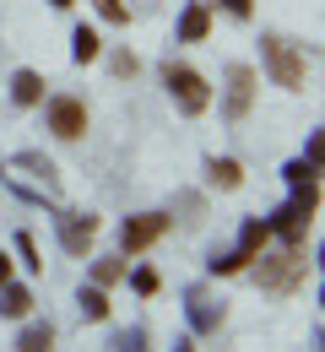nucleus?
<instances>
[{
	"instance_id": "17",
	"label": "nucleus",
	"mask_w": 325,
	"mask_h": 352,
	"mask_svg": "<svg viewBox=\"0 0 325 352\" xmlns=\"http://www.w3.org/2000/svg\"><path fill=\"white\" fill-rule=\"evenodd\" d=\"M82 314H87V320H109V298H103V287H82Z\"/></svg>"
},
{
	"instance_id": "16",
	"label": "nucleus",
	"mask_w": 325,
	"mask_h": 352,
	"mask_svg": "<svg viewBox=\"0 0 325 352\" xmlns=\"http://www.w3.org/2000/svg\"><path fill=\"white\" fill-rule=\"evenodd\" d=\"M49 347H54V331H49V325L22 331V342H16V352H49Z\"/></svg>"
},
{
	"instance_id": "14",
	"label": "nucleus",
	"mask_w": 325,
	"mask_h": 352,
	"mask_svg": "<svg viewBox=\"0 0 325 352\" xmlns=\"http://www.w3.org/2000/svg\"><path fill=\"white\" fill-rule=\"evenodd\" d=\"M71 54H76V65H87V60H98V54H103V38H98L93 28H76V38H71Z\"/></svg>"
},
{
	"instance_id": "2",
	"label": "nucleus",
	"mask_w": 325,
	"mask_h": 352,
	"mask_svg": "<svg viewBox=\"0 0 325 352\" xmlns=\"http://www.w3.org/2000/svg\"><path fill=\"white\" fill-rule=\"evenodd\" d=\"M255 261H260V265H255V282H260L266 293H277V298L298 293V287H304V276H309V261H304V250H298V244H287L282 255H266V250H260Z\"/></svg>"
},
{
	"instance_id": "24",
	"label": "nucleus",
	"mask_w": 325,
	"mask_h": 352,
	"mask_svg": "<svg viewBox=\"0 0 325 352\" xmlns=\"http://www.w3.org/2000/svg\"><path fill=\"white\" fill-rule=\"evenodd\" d=\"M223 6H228L233 16H249V11H255V0H223Z\"/></svg>"
},
{
	"instance_id": "18",
	"label": "nucleus",
	"mask_w": 325,
	"mask_h": 352,
	"mask_svg": "<svg viewBox=\"0 0 325 352\" xmlns=\"http://www.w3.org/2000/svg\"><path fill=\"white\" fill-rule=\"evenodd\" d=\"M93 276H98V287H109V282H120V276H125V261H114V255H109V261L93 265Z\"/></svg>"
},
{
	"instance_id": "22",
	"label": "nucleus",
	"mask_w": 325,
	"mask_h": 352,
	"mask_svg": "<svg viewBox=\"0 0 325 352\" xmlns=\"http://www.w3.org/2000/svg\"><path fill=\"white\" fill-rule=\"evenodd\" d=\"M98 11H103V16H109V22H131V11H125V6H120V0H98Z\"/></svg>"
},
{
	"instance_id": "4",
	"label": "nucleus",
	"mask_w": 325,
	"mask_h": 352,
	"mask_svg": "<svg viewBox=\"0 0 325 352\" xmlns=\"http://www.w3.org/2000/svg\"><path fill=\"white\" fill-rule=\"evenodd\" d=\"M266 239H271V222L249 217V222H244V239H238V250H233V255H223V261H212V271H217V276H233V271L255 265V255L266 250Z\"/></svg>"
},
{
	"instance_id": "9",
	"label": "nucleus",
	"mask_w": 325,
	"mask_h": 352,
	"mask_svg": "<svg viewBox=\"0 0 325 352\" xmlns=\"http://www.w3.org/2000/svg\"><path fill=\"white\" fill-rule=\"evenodd\" d=\"M93 239H98V217H60V244L71 255H82Z\"/></svg>"
},
{
	"instance_id": "25",
	"label": "nucleus",
	"mask_w": 325,
	"mask_h": 352,
	"mask_svg": "<svg viewBox=\"0 0 325 352\" xmlns=\"http://www.w3.org/2000/svg\"><path fill=\"white\" fill-rule=\"evenodd\" d=\"M0 282H11V261L5 255H0Z\"/></svg>"
},
{
	"instance_id": "23",
	"label": "nucleus",
	"mask_w": 325,
	"mask_h": 352,
	"mask_svg": "<svg viewBox=\"0 0 325 352\" xmlns=\"http://www.w3.org/2000/svg\"><path fill=\"white\" fill-rule=\"evenodd\" d=\"M114 71L120 76H136V54H114Z\"/></svg>"
},
{
	"instance_id": "1",
	"label": "nucleus",
	"mask_w": 325,
	"mask_h": 352,
	"mask_svg": "<svg viewBox=\"0 0 325 352\" xmlns=\"http://www.w3.org/2000/svg\"><path fill=\"white\" fill-rule=\"evenodd\" d=\"M293 184H298V195H293L277 212V222H271V233H277L282 244H304V233H309V222H315V206H320V179L315 174H298Z\"/></svg>"
},
{
	"instance_id": "3",
	"label": "nucleus",
	"mask_w": 325,
	"mask_h": 352,
	"mask_svg": "<svg viewBox=\"0 0 325 352\" xmlns=\"http://www.w3.org/2000/svg\"><path fill=\"white\" fill-rule=\"evenodd\" d=\"M163 82H168V92H174L179 114H206L212 87H206V76H201V71H190V65H168V71H163Z\"/></svg>"
},
{
	"instance_id": "11",
	"label": "nucleus",
	"mask_w": 325,
	"mask_h": 352,
	"mask_svg": "<svg viewBox=\"0 0 325 352\" xmlns=\"http://www.w3.org/2000/svg\"><path fill=\"white\" fill-rule=\"evenodd\" d=\"M206 33H212V11H206V6H190L185 16H179V38H185V44H201Z\"/></svg>"
},
{
	"instance_id": "13",
	"label": "nucleus",
	"mask_w": 325,
	"mask_h": 352,
	"mask_svg": "<svg viewBox=\"0 0 325 352\" xmlns=\"http://www.w3.org/2000/svg\"><path fill=\"white\" fill-rule=\"evenodd\" d=\"M11 98L16 103H44V76L38 71H16L11 76Z\"/></svg>"
},
{
	"instance_id": "6",
	"label": "nucleus",
	"mask_w": 325,
	"mask_h": 352,
	"mask_svg": "<svg viewBox=\"0 0 325 352\" xmlns=\"http://www.w3.org/2000/svg\"><path fill=\"white\" fill-rule=\"evenodd\" d=\"M174 228V217H163V212H141V217H125V228H120V244L131 250V255H141V250H152L163 233Z\"/></svg>"
},
{
	"instance_id": "26",
	"label": "nucleus",
	"mask_w": 325,
	"mask_h": 352,
	"mask_svg": "<svg viewBox=\"0 0 325 352\" xmlns=\"http://www.w3.org/2000/svg\"><path fill=\"white\" fill-rule=\"evenodd\" d=\"M174 352H195V347H190V342H174Z\"/></svg>"
},
{
	"instance_id": "27",
	"label": "nucleus",
	"mask_w": 325,
	"mask_h": 352,
	"mask_svg": "<svg viewBox=\"0 0 325 352\" xmlns=\"http://www.w3.org/2000/svg\"><path fill=\"white\" fill-rule=\"evenodd\" d=\"M49 6H60V11H65V6H76V0H49Z\"/></svg>"
},
{
	"instance_id": "19",
	"label": "nucleus",
	"mask_w": 325,
	"mask_h": 352,
	"mask_svg": "<svg viewBox=\"0 0 325 352\" xmlns=\"http://www.w3.org/2000/svg\"><path fill=\"white\" fill-rule=\"evenodd\" d=\"M16 255L27 261V271H44V261H38V244H33V233H16Z\"/></svg>"
},
{
	"instance_id": "7",
	"label": "nucleus",
	"mask_w": 325,
	"mask_h": 352,
	"mask_svg": "<svg viewBox=\"0 0 325 352\" xmlns=\"http://www.w3.org/2000/svg\"><path fill=\"white\" fill-rule=\"evenodd\" d=\"M49 131L60 135V141L87 135V103L82 98H49Z\"/></svg>"
},
{
	"instance_id": "12",
	"label": "nucleus",
	"mask_w": 325,
	"mask_h": 352,
	"mask_svg": "<svg viewBox=\"0 0 325 352\" xmlns=\"http://www.w3.org/2000/svg\"><path fill=\"white\" fill-rule=\"evenodd\" d=\"M33 309V293L22 287V282H0V314H11V320H22Z\"/></svg>"
},
{
	"instance_id": "15",
	"label": "nucleus",
	"mask_w": 325,
	"mask_h": 352,
	"mask_svg": "<svg viewBox=\"0 0 325 352\" xmlns=\"http://www.w3.org/2000/svg\"><path fill=\"white\" fill-rule=\"evenodd\" d=\"M212 184H217V190H238V184H244V168H238L233 157H223V163H212Z\"/></svg>"
},
{
	"instance_id": "5",
	"label": "nucleus",
	"mask_w": 325,
	"mask_h": 352,
	"mask_svg": "<svg viewBox=\"0 0 325 352\" xmlns=\"http://www.w3.org/2000/svg\"><path fill=\"white\" fill-rule=\"evenodd\" d=\"M266 71H271V76H277V87H287V92L304 87V54L287 44V38H277V33L266 38Z\"/></svg>"
},
{
	"instance_id": "8",
	"label": "nucleus",
	"mask_w": 325,
	"mask_h": 352,
	"mask_svg": "<svg viewBox=\"0 0 325 352\" xmlns=\"http://www.w3.org/2000/svg\"><path fill=\"white\" fill-rule=\"evenodd\" d=\"M255 103V71L249 65H233L228 71V120H244Z\"/></svg>"
},
{
	"instance_id": "20",
	"label": "nucleus",
	"mask_w": 325,
	"mask_h": 352,
	"mask_svg": "<svg viewBox=\"0 0 325 352\" xmlns=\"http://www.w3.org/2000/svg\"><path fill=\"white\" fill-rule=\"evenodd\" d=\"M114 352H146V331H120V336H114Z\"/></svg>"
},
{
	"instance_id": "10",
	"label": "nucleus",
	"mask_w": 325,
	"mask_h": 352,
	"mask_svg": "<svg viewBox=\"0 0 325 352\" xmlns=\"http://www.w3.org/2000/svg\"><path fill=\"white\" fill-rule=\"evenodd\" d=\"M185 314H190V325H195V331H201V336H206V331H217V325H223V304H212V298H206V293H190V298H185Z\"/></svg>"
},
{
	"instance_id": "21",
	"label": "nucleus",
	"mask_w": 325,
	"mask_h": 352,
	"mask_svg": "<svg viewBox=\"0 0 325 352\" xmlns=\"http://www.w3.org/2000/svg\"><path fill=\"white\" fill-rule=\"evenodd\" d=\"M131 282H136V293H146V298L157 293V271H152V265H141V271L131 276Z\"/></svg>"
}]
</instances>
